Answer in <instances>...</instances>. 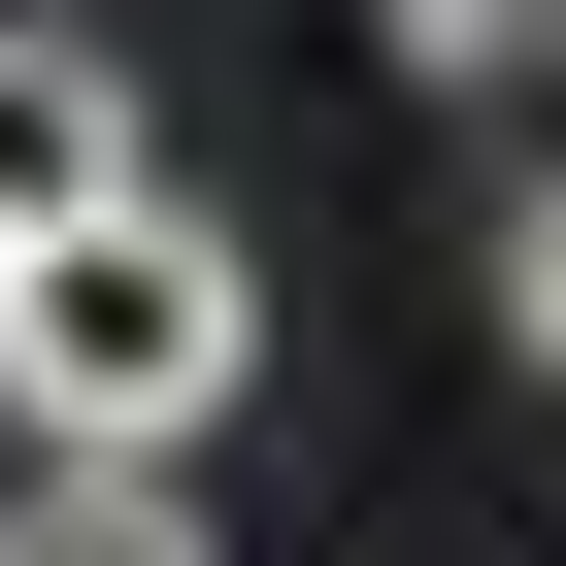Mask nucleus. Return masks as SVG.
<instances>
[{
	"instance_id": "20e7f679",
	"label": "nucleus",
	"mask_w": 566,
	"mask_h": 566,
	"mask_svg": "<svg viewBox=\"0 0 566 566\" xmlns=\"http://www.w3.org/2000/svg\"><path fill=\"white\" fill-rule=\"evenodd\" d=\"M400 67H433V101H500V67H566V0H400Z\"/></svg>"
},
{
	"instance_id": "f03ea898",
	"label": "nucleus",
	"mask_w": 566,
	"mask_h": 566,
	"mask_svg": "<svg viewBox=\"0 0 566 566\" xmlns=\"http://www.w3.org/2000/svg\"><path fill=\"white\" fill-rule=\"evenodd\" d=\"M101 167H134V67L101 34H0V233H67Z\"/></svg>"
},
{
	"instance_id": "39448f33",
	"label": "nucleus",
	"mask_w": 566,
	"mask_h": 566,
	"mask_svg": "<svg viewBox=\"0 0 566 566\" xmlns=\"http://www.w3.org/2000/svg\"><path fill=\"white\" fill-rule=\"evenodd\" d=\"M500 334H533V367H566V167H533V200H500Z\"/></svg>"
},
{
	"instance_id": "7ed1b4c3",
	"label": "nucleus",
	"mask_w": 566,
	"mask_h": 566,
	"mask_svg": "<svg viewBox=\"0 0 566 566\" xmlns=\"http://www.w3.org/2000/svg\"><path fill=\"white\" fill-rule=\"evenodd\" d=\"M0 566H200V533H167V467H34V500H0Z\"/></svg>"
},
{
	"instance_id": "f257e3e1",
	"label": "nucleus",
	"mask_w": 566,
	"mask_h": 566,
	"mask_svg": "<svg viewBox=\"0 0 566 566\" xmlns=\"http://www.w3.org/2000/svg\"><path fill=\"white\" fill-rule=\"evenodd\" d=\"M233 367H266V266L167 167H101L67 233H0V433L34 467H167V433H233Z\"/></svg>"
}]
</instances>
